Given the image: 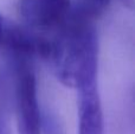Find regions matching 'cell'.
Here are the masks:
<instances>
[{
	"instance_id": "5b68a950",
	"label": "cell",
	"mask_w": 135,
	"mask_h": 134,
	"mask_svg": "<svg viewBox=\"0 0 135 134\" xmlns=\"http://www.w3.org/2000/svg\"><path fill=\"white\" fill-rule=\"evenodd\" d=\"M110 0H76L75 6L93 19H96L109 5Z\"/></svg>"
},
{
	"instance_id": "8992f818",
	"label": "cell",
	"mask_w": 135,
	"mask_h": 134,
	"mask_svg": "<svg viewBox=\"0 0 135 134\" xmlns=\"http://www.w3.org/2000/svg\"><path fill=\"white\" fill-rule=\"evenodd\" d=\"M40 127L45 134H65V131H64L62 123L59 122L58 118L51 113L42 114Z\"/></svg>"
},
{
	"instance_id": "277c9868",
	"label": "cell",
	"mask_w": 135,
	"mask_h": 134,
	"mask_svg": "<svg viewBox=\"0 0 135 134\" xmlns=\"http://www.w3.org/2000/svg\"><path fill=\"white\" fill-rule=\"evenodd\" d=\"M78 134H104L97 83L78 89Z\"/></svg>"
},
{
	"instance_id": "7a4b0ae2",
	"label": "cell",
	"mask_w": 135,
	"mask_h": 134,
	"mask_svg": "<svg viewBox=\"0 0 135 134\" xmlns=\"http://www.w3.org/2000/svg\"><path fill=\"white\" fill-rule=\"evenodd\" d=\"M30 56L11 52L14 76V103L19 134H42V112L38 103L37 80Z\"/></svg>"
},
{
	"instance_id": "ba28073f",
	"label": "cell",
	"mask_w": 135,
	"mask_h": 134,
	"mask_svg": "<svg viewBox=\"0 0 135 134\" xmlns=\"http://www.w3.org/2000/svg\"><path fill=\"white\" fill-rule=\"evenodd\" d=\"M0 134H11L9 133V123L7 112L0 99Z\"/></svg>"
},
{
	"instance_id": "52a82bcc",
	"label": "cell",
	"mask_w": 135,
	"mask_h": 134,
	"mask_svg": "<svg viewBox=\"0 0 135 134\" xmlns=\"http://www.w3.org/2000/svg\"><path fill=\"white\" fill-rule=\"evenodd\" d=\"M18 25L7 21L4 17L0 14V45L5 47H8L13 37L17 32Z\"/></svg>"
},
{
	"instance_id": "3957f363",
	"label": "cell",
	"mask_w": 135,
	"mask_h": 134,
	"mask_svg": "<svg viewBox=\"0 0 135 134\" xmlns=\"http://www.w3.org/2000/svg\"><path fill=\"white\" fill-rule=\"evenodd\" d=\"M71 0H18L24 26L35 33L51 35L66 23Z\"/></svg>"
},
{
	"instance_id": "6da1fadb",
	"label": "cell",
	"mask_w": 135,
	"mask_h": 134,
	"mask_svg": "<svg viewBox=\"0 0 135 134\" xmlns=\"http://www.w3.org/2000/svg\"><path fill=\"white\" fill-rule=\"evenodd\" d=\"M39 54L49 63L63 84L77 90L96 84L98 40L94 21L83 20L69 13L64 26L52 35H45Z\"/></svg>"
}]
</instances>
